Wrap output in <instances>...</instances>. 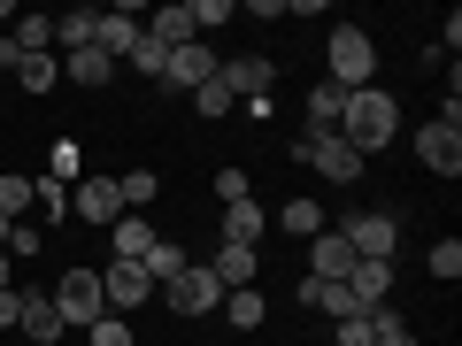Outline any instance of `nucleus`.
<instances>
[{"mask_svg":"<svg viewBox=\"0 0 462 346\" xmlns=\"http://www.w3.org/2000/svg\"><path fill=\"white\" fill-rule=\"evenodd\" d=\"M54 315H62V331H85L108 315V300H100V269H62V285H54Z\"/></svg>","mask_w":462,"mask_h":346,"instance_id":"obj_3","label":"nucleus"},{"mask_svg":"<svg viewBox=\"0 0 462 346\" xmlns=\"http://www.w3.org/2000/svg\"><path fill=\"white\" fill-rule=\"evenodd\" d=\"M208 278L224 285V293H247V285H263V247H216Z\"/></svg>","mask_w":462,"mask_h":346,"instance_id":"obj_11","label":"nucleus"},{"mask_svg":"<svg viewBox=\"0 0 462 346\" xmlns=\"http://www.w3.org/2000/svg\"><path fill=\"white\" fill-rule=\"evenodd\" d=\"M47 178H54V185H78V178H85V162H78V139H54V147H47Z\"/></svg>","mask_w":462,"mask_h":346,"instance_id":"obj_33","label":"nucleus"},{"mask_svg":"<svg viewBox=\"0 0 462 346\" xmlns=\"http://www.w3.org/2000/svg\"><path fill=\"white\" fill-rule=\"evenodd\" d=\"M339 115H346V85H309V139H324V132H339Z\"/></svg>","mask_w":462,"mask_h":346,"instance_id":"obj_19","label":"nucleus"},{"mask_svg":"<svg viewBox=\"0 0 462 346\" xmlns=\"http://www.w3.org/2000/svg\"><path fill=\"white\" fill-rule=\"evenodd\" d=\"M278 223L293 231V239H316V231H324V208H316V200H285V208H278Z\"/></svg>","mask_w":462,"mask_h":346,"instance_id":"obj_32","label":"nucleus"},{"mask_svg":"<svg viewBox=\"0 0 462 346\" xmlns=\"http://www.w3.org/2000/svg\"><path fill=\"white\" fill-rule=\"evenodd\" d=\"M416 162H424L431 178H455V169H462V132H447V123H424V132H416Z\"/></svg>","mask_w":462,"mask_h":346,"instance_id":"obj_12","label":"nucleus"},{"mask_svg":"<svg viewBox=\"0 0 462 346\" xmlns=\"http://www.w3.org/2000/svg\"><path fill=\"white\" fill-rule=\"evenodd\" d=\"M116 193H124V215H147V200L162 193V178H154V169H124V178H116Z\"/></svg>","mask_w":462,"mask_h":346,"instance_id":"obj_28","label":"nucleus"},{"mask_svg":"<svg viewBox=\"0 0 462 346\" xmlns=\"http://www.w3.org/2000/svg\"><path fill=\"white\" fill-rule=\"evenodd\" d=\"M100 300H108V315H139L147 300H162V293H154V278L139 262H100Z\"/></svg>","mask_w":462,"mask_h":346,"instance_id":"obj_6","label":"nucleus"},{"mask_svg":"<svg viewBox=\"0 0 462 346\" xmlns=\"http://www.w3.org/2000/svg\"><path fill=\"white\" fill-rule=\"evenodd\" d=\"M32 208H39V231H47V223H69V185L32 178Z\"/></svg>","mask_w":462,"mask_h":346,"instance_id":"obj_27","label":"nucleus"},{"mask_svg":"<svg viewBox=\"0 0 462 346\" xmlns=\"http://www.w3.org/2000/svg\"><path fill=\"white\" fill-rule=\"evenodd\" d=\"M39 254H47V231H39V223H16V231H8V262H39Z\"/></svg>","mask_w":462,"mask_h":346,"instance_id":"obj_35","label":"nucleus"},{"mask_svg":"<svg viewBox=\"0 0 462 346\" xmlns=\"http://www.w3.org/2000/svg\"><path fill=\"white\" fill-rule=\"evenodd\" d=\"M147 39H162V47H193V8H185V0H178V8H154V16H147Z\"/></svg>","mask_w":462,"mask_h":346,"instance_id":"obj_20","label":"nucleus"},{"mask_svg":"<svg viewBox=\"0 0 462 346\" xmlns=\"http://www.w3.org/2000/svg\"><path fill=\"white\" fill-rule=\"evenodd\" d=\"M300 308H316V315H331V323H339V315H363L355 308V293H346V285H324V278H300Z\"/></svg>","mask_w":462,"mask_h":346,"instance_id":"obj_18","label":"nucleus"},{"mask_svg":"<svg viewBox=\"0 0 462 346\" xmlns=\"http://www.w3.org/2000/svg\"><path fill=\"white\" fill-rule=\"evenodd\" d=\"M139 269H147V278H154V293H162L170 278H185V269H193V254H185L178 239H154V247H147V262H139Z\"/></svg>","mask_w":462,"mask_h":346,"instance_id":"obj_21","label":"nucleus"},{"mask_svg":"<svg viewBox=\"0 0 462 346\" xmlns=\"http://www.w3.org/2000/svg\"><path fill=\"white\" fill-rule=\"evenodd\" d=\"M8 231H16V223H8V215H0V247H8Z\"/></svg>","mask_w":462,"mask_h":346,"instance_id":"obj_43","label":"nucleus"},{"mask_svg":"<svg viewBox=\"0 0 462 346\" xmlns=\"http://www.w3.org/2000/svg\"><path fill=\"white\" fill-rule=\"evenodd\" d=\"M216 85H224L231 100H263L270 85H278V69H270L263 54H231V62H216Z\"/></svg>","mask_w":462,"mask_h":346,"instance_id":"obj_9","label":"nucleus"},{"mask_svg":"<svg viewBox=\"0 0 462 346\" xmlns=\"http://www.w3.org/2000/svg\"><path fill=\"white\" fill-rule=\"evenodd\" d=\"M78 339L85 346H139V323H132V315H100V323H85Z\"/></svg>","mask_w":462,"mask_h":346,"instance_id":"obj_29","label":"nucleus"},{"mask_svg":"<svg viewBox=\"0 0 462 346\" xmlns=\"http://www.w3.org/2000/svg\"><path fill=\"white\" fill-rule=\"evenodd\" d=\"M393 132H401V108H393V93L385 85H363V93H346V115H339V139L355 154H378V147H393Z\"/></svg>","mask_w":462,"mask_h":346,"instance_id":"obj_1","label":"nucleus"},{"mask_svg":"<svg viewBox=\"0 0 462 346\" xmlns=\"http://www.w3.org/2000/svg\"><path fill=\"white\" fill-rule=\"evenodd\" d=\"M16 339H23V346H62V339H69L47 293H23V323H16Z\"/></svg>","mask_w":462,"mask_h":346,"instance_id":"obj_14","label":"nucleus"},{"mask_svg":"<svg viewBox=\"0 0 462 346\" xmlns=\"http://www.w3.org/2000/svg\"><path fill=\"white\" fill-rule=\"evenodd\" d=\"M324 77L346 85V93L378 85V39H370L363 23H331V39H324Z\"/></svg>","mask_w":462,"mask_h":346,"instance_id":"obj_2","label":"nucleus"},{"mask_svg":"<svg viewBox=\"0 0 462 346\" xmlns=\"http://www.w3.org/2000/svg\"><path fill=\"white\" fill-rule=\"evenodd\" d=\"M293 154H300V162H309V169H316L324 185H363V169H370V162H363L355 147H346L339 132H324V139H300Z\"/></svg>","mask_w":462,"mask_h":346,"instance_id":"obj_5","label":"nucleus"},{"mask_svg":"<svg viewBox=\"0 0 462 346\" xmlns=\"http://www.w3.org/2000/svg\"><path fill=\"white\" fill-rule=\"evenodd\" d=\"M208 77H216V54L200 47V39H193V47H170V69H162V85H178V93H200Z\"/></svg>","mask_w":462,"mask_h":346,"instance_id":"obj_16","label":"nucleus"},{"mask_svg":"<svg viewBox=\"0 0 462 346\" xmlns=\"http://www.w3.org/2000/svg\"><path fill=\"white\" fill-rule=\"evenodd\" d=\"M69 215L108 231L116 215H124V193H116V178H78V193H69Z\"/></svg>","mask_w":462,"mask_h":346,"instance_id":"obj_10","label":"nucleus"},{"mask_svg":"<svg viewBox=\"0 0 462 346\" xmlns=\"http://www.w3.org/2000/svg\"><path fill=\"white\" fill-rule=\"evenodd\" d=\"M23 208H32V178H23V169H0V215L23 223Z\"/></svg>","mask_w":462,"mask_h":346,"instance_id":"obj_30","label":"nucleus"},{"mask_svg":"<svg viewBox=\"0 0 462 346\" xmlns=\"http://www.w3.org/2000/svg\"><path fill=\"white\" fill-rule=\"evenodd\" d=\"M346 293H355V308H385V293H393V262H355L346 269Z\"/></svg>","mask_w":462,"mask_h":346,"instance_id":"obj_17","label":"nucleus"},{"mask_svg":"<svg viewBox=\"0 0 462 346\" xmlns=\"http://www.w3.org/2000/svg\"><path fill=\"white\" fill-rule=\"evenodd\" d=\"M8 54H54V16H16Z\"/></svg>","mask_w":462,"mask_h":346,"instance_id":"obj_24","label":"nucleus"},{"mask_svg":"<svg viewBox=\"0 0 462 346\" xmlns=\"http://www.w3.org/2000/svg\"><path fill=\"white\" fill-rule=\"evenodd\" d=\"M224 247H263V208H254V200L224 208Z\"/></svg>","mask_w":462,"mask_h":346,"instance_id":"obj_23","label":"nucleus"},{"mask_svg":"<svg viewBox=\"0 0 462 346\" xmlns=\"http://www.w3.org/2000/svg\"><path fill=\"white\" fill-rule=\"evenodd\" d=\"M346 269H355V247H346L339 231H316V239H309V278L346 285Z\"/></svg>","mask_w":462,"mask_h":346,"instance_id":"obj_13","label":"nucleus"},{"mask_svg":"<svg viewBox=\"0 0 462 346\" xmlns=\"http://www.w3.org/2000/svg\"><path fill=\"white\" fill-rule=\"evenodd\" d=\"M216 200H224V208H239V200H254L247 169H216Z\"/></svg>","mask_w":462,"mask_h":346,"instance_id":"obj_40","label":"nucleus"},{"mask_svg":"<svg viewBox=\"0 0 462 346\" xmlns=\"http://www.w3.org/2000/svg\"><path fill=\"white\" fill-rule=\"evenodd\" d=\"M154 239H162V231H154L147 215H116V223H108V262H147Z\"/></svg>","mask_w":462,"mask_h":346,"instance_id":"obj_15","label":"nucleus"},{"mask_svg":"<svg viewBox=\"0 0 462 346\" xmlns=\"http://www.w3.org/2000/svg\"><path fill=\"white\" fill-rule=\"evenodd\" d=\"M54 62H62V85H108L116 77V62L100 47H85V54H54Z\"/></svg>","mask_w":462,"mask_h":346,"instance_id":"obj_22","label":"nucleus"},{"mask_svg":"<svg viewBox=\"0 0 462 346\" xmlns=\"http://www.w3.org/2000/svg\"><path fill=\"white\" fill-rule=\"evenodd\" d=\"M162 308H170V315H216V308H224V285L208 278V262H193L185 278L162 285Z\"/></svg>","mask_w":462,"mask_h":346,"instance_id":"obj_7","label":"nucleus"},{"mask_svg":"<svg viewBox=\"0 0 462 346\" xmlns=\"http://www.w3.org/2000/svg\"><path fill=\"white\" fill-rule=\"evenodd\" d=\"M23 323V285H8V293H0V331H16Z\"/></svg>","mask_w":462,"mask_h":346,"instance_id":"obj_41","label":"nucleus"},{"mask_svg":"<svg viewBox=\"0 0 462 346\" xmlns=\"http://www.w3.org/2000/svg\"><path fill=\"white\" fill-rule=\"evenodd\" d=\"M378 339V308L370 315H339V331H331V346H370Z\"/></svg>","mask_w":462,"mask_h":346,"instance_id":"obj_36","label":"nucleus"},{"mask_svg":"<svg viewBox=\"0 0 462 346\" xmlns=\"http://www.w3.org/2000/svg\"><path fill=\"white\" fill-rule=\"evenodd\" d=\"M339 239L355 247V262H393V247H401V223L385 208H355L339 223Z\"/></svg>","mask_w":462,"mask_h":346,"instance_id":"obj_4","label":"nucleus"},{"mask_svg":"<svg viewBox=\"0 0 462 346\" xmlns=\"http://www.w3.org/2000/svg\"><path fill=\"white\" fill-rule=\"evenodd\" d=\"M370 346H424V339H416V331L401 323L393 308H378V339H370Z\"/></svg>","mask_w":462,"mask_h":346,"instance_id":"obj_39","label":"nucleus"},{"mask_svg":"<svg viewBox=\"0 0 462 346\" xmlns=\"http://www.w3.org/2000/svg\"><path fill=\"white\" fill-rule=\"evenodd\" d=\"M193 108H200V123H224V115H231V108H239V100H231V93H224V85H216V77H208V85H200V93H193Z\"/></svg>","mask_w":462,"mask_h":346,"instance_id":"obj_37","label":"nucleus"},{"mask_svg":"<svg viewBox=\"0 0 462 346\" xmlns=\"http://www.w3.org/2000/svg\"><path fill=\"white\" fill-rule=\"evenodd\" d=\"M8 285H16V262H8V247H0V293H8Z\"/></svg>","mask_w":462,"mask_h":346,"instance_id":"obj_42","label":"nucleus"},{"mask_svg":"<svg viewBox=\"0 0 462 346\" xmlns=\"http://www.w3.org/2000/svg\"><path fill=\"white\" fill-rule=\"evenodd\" d=\"M424 269H431L439 285H455V278H462V239H439V247L424 254Z\"/></svg>","mask_w":462,"mask_h":346,"instance_id":"obj_34","label":"nucleus"},{"mask_svg":"<svg viewBox=\"0 0 462 346\" xmlns=\"http://www.w3.org/2000/svg\"><path fill=\"white\" fill-rule=\"evenodd\" d=\"M270 315V300H263V285H247V293H224V323L231 331H254Z\"/></svg>","mask_w":462,"mask_h":346,"instance_id":"obj_26","label":"nucleus"},{"mask_svg":"<svg viewBox=\"0 0 462 346\" xmlns=\"http://www.w3.org/2000/svg\"><path fill=\"white\" fill-rule=\"evenodd\" d=\"M185 8H193V32H216V23L239 16V0H185Z\"/></svg>","mask_w":462,"mask_h":346,"instance_id":"obj_38","label":"nucleus"},{"mask_svg":"<svg viewBox=\"0 0 462 346\" xmlns=\"http://www.w3.org/2000/svg\"><path fill=\"white\" fill-rule=\"evenodd\" d=\"M16 85L23 93H54V85H62V62H54V54H16Z\"/></svg>","mask_w":462,"mask_h":346,"instance_id":"obj_25","label":"nucleus"},{"mask_svg":"<svg viewBox=\"0 0 462 346\" xmlns=\"http://www.w3.org/2000/svg\"><path fill=\"white\" fill-rule=\"evenodd\" d=\"M139 32H147V16H139V8H100V23H93V47L108 54L116 69H124V54L139 47Z\"/></svg>","mask_w":462,"mask_h":346,"instance_id":"obj_8","label":"nucleus"},{"mask_svg":"<svg viewBox=\"0 0 462 346\" xmlns=\"http://www.w3.org/2000/svg\"><path fill=\"white\" fill-rule=\"evenodd\" d=\"M124 62H132L139 77H154V85H162V69H170V47H162V39H147V32H139V47L124 54Z\"/></svg>","mask_w":462,"mask_h":346,"instance_id":"obj_31","label":"nucleus"}]
</instances>
